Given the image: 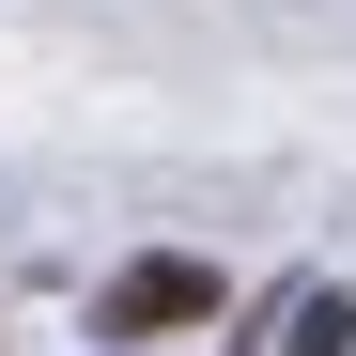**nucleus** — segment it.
Returning a JSON list of instances; mask_svg holds the SVG:
<instances>
[{
    "label": "nucleus",
    "mask_w": 356,
    "mask_h": 356,
    "mask_svg": "<svg viewBox=\"0 0 356 356\" xmlns=\"http://www.w3.org/2000/svg\"><path fill=\"white\" fill-rule=\"evenodd\" d=\"M217 310V264H124L108 279V341H155V325H202Z\"/></svg>",
    "instance_id": "1"
},
{
    "label": "nucleus",
    "mask_w": 356,
    "mask_h": 356,
    "mask_svg": "<svg viewBox=\"0 0 356 356\" xmlns=\"http://www.w3.org/2000/svg\"><path fill=\"white\" fill-rule=\"evenodd\" d=\"M356 341V310H341V294H310V310H294V356H341Z\"/></svg>",
    "instance_id": "2"
}]
</instances>
